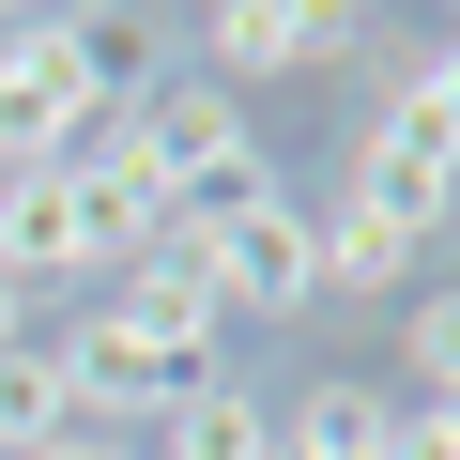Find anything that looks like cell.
Instances as JSON below:
<instances>
[{
  "label": "cell",
  "mask_w": 460,
  "mask_h": 460,
  "mask_svg": "<svg viewBox=\"0 0 460 460\" xmlns=\"http://www.w3.org/2000/svg\"><path fill=\"white\" fill-rule=\"evenodd\" d=\"M154 93V31L123 16H0V169H62Z\"/></svg>",
  "instance_id": "1"
},
{
  "label": "cell",
  "mask_w": 460,
  "mask_h": 460,
  "mask_svg": "<svg viewBox=\"0 0 460 460\" xmlns=\"http://www.w3.org/2000/svg\"><path fill=\"white\" fill-rule=\"evenodd\" d=\"M123 138H138V169H154V199H169V215H230V199H261V184H277V169H261L246 93H215V77L138 93V108H123Z\"/></svg>",
  "instance_id": "2"
},
{
  "label": "cell",
  "mask_w": 460,
  "mask_h": 460,
  "mask_svg": "<svg viewBox=\"0 0 460 460\" xmlns=\"http://www.w3.org/2000/svg\"><path fill=\"white\" fill-rule=\"evenodd\" d=\"M199 292H215V323H277V307H307L323 292V246H307V215L261 184V199H230V215H199Z\"/></svg>",
  "instance_id": "3"
},
{
  "label": "cell",
  "mask_w": 460,
  "mask_h": 460,
  "mask_svg": "<svg viewBox=\"0 0 460 460\" xmlns=\"http://www.w3.org/2000/svg\"><path fill=\"white\" fill-rule=\"evenodd\" d=\"M353 199L445 230V199H460V108H445L429 77H399V93L368 108V138H353Z\"/></svg>",
  "instance_id": "4"
},
{
  "label": "cell",
  "mask_w": 460,
  "mask_h": 460,
  "mask_svg": "<svg viewBox=\"0 0 460 460\" xmlns=\"http://www.w3.org/2000/svg\"><path fill=\"white\" fill-rule=\"evenodd\" d=\"M215 47V93H246V77H307V62H353L368 16H338V0H215L199 16Z\"/></svg>",
  "instance_id": "5"
},
{
  "label": "cell",
  "mask_w": 460,
  "mask_h": 460,
  "mask_svg": "<svg viewBox=\"0 0 460 460\" xmlns=\"http://www.w3.org/2000/svg\"><path fill=\"white\" fill-rule=\"evenodd\" d=\"M0 277H16V292H47V277H108L77 169H0Z\"/></svg>",
  "instance_id": "6"
},
{
  "label": "cell",
  "mask_w": 460,
  "mask_h": 460,
  "mask_svg": "<svg viewBox=\"0 0 460 460\" xmlns=\"http://www.w3.org/2000/svg\"><path fill=\"white\" fill-rule=\"evenodd\" d=\"M307 246H323V292H399L429 230H414V215H384V199H338V215H307Z\"/></svg>",
  "instance_id": "7"
},
{
  "label": "cell",
  "mask_w": 460,
  "mask_h": 460,
  "mask_svg": "<svg viewBox=\"0 0 460 460\" xmlns=\"http://www.w3.org/2000/svg\"><path fill=\"white\" fill-rule=\"evenodd\" d=\"M138 460H277V429H261L246 384H184V399L138 429Z\"/></svg>",
  "instance_id": "8"
},
{
  "label": "cell",
  "mask_w": 460,
  "mask_h": 460,
  "mask_svg": "<svg viewBox=\"0 0 460 460\" xmlns=\"http://www.w3.org/2000/svg\"><path fill=\"white\" fill-rule=\"evenodd\" d=\"M384 429H399V414H384L368 384H307V399L277 414V460H384Z\"/></svg>",
  "instance_id": "9"
},
{
  "label": "cell",
  "mask_w": 460,
  "mask_h": 460,
  "mask_svg": "<svg viewBox=\"0 0 460 460\" xmlns=\"http://www.w3.org/2000/svg\"><path fill=\"white\" fill-rule=\"evenodd\" d=\"M62 429H77V384H62L47 338H16V353H0V460H31V445H62Z\"/></svg>",
  "instance_id": "10"
},
{
  "label": "cell",
  "mask_w": 460,
  "mask_h": 460,
  "mask_svg": "<svg viewBox=\"0 0 460 460\" xmlns=\"http://www.w3.org/2000/svg\"><path fill=\"white\" fill-rule=\"evenodd\" d=\"M399 353H414V399H460V292H429Z\"/></svg>",
  "instance_id": "11"
},
{
  "label": "cell",
  "mask_w": 460,
  "mask_h": 460,
  "mask_svg": "<svg viewBox=\"0 0 460 460\" xmlns=\"http://www.w3.org/2000/svg\"><path fill=\"white\" fill-rule=\"evenodd\" d=\"M384 460H460V399H414V414L384 429Z\"/></svg>",
  "instance_id": "12"
},
{
  "label": "cell",
  "mask_w": 460,
  "mask_h": 460,
  "mask_svg": "<svg viewBox=\"0 0 460 460\" xmlns=\"http://www.w3.org/2000/svg\"><path fill=\"white\" fill-rule=\"evenodd\" d=\"M16 338H31V292H16V277H0V353H16Z\"/></svg>",
  "instance_id": "13"
},
{
  "label": "cell",
  "mask_w": 460,
  "mask_h": 460,
  "mask_svg": "<svg viewBox=\"0 0 460 460\" xmlns=\"http://www.w3.org/2000/svg\"><path fill=\"white\" fill-rule=\"evenodd\" d=\"M414 77H429V93H445V108H460V31H445V62H414Z\"/></svg>",
  "instance_id": "14"
},
{
  "label": "cell",
  "mask_w": 460,
  "mask_h": 460,
  "mask_svg": "<svg viewBox=\"0 0 460 460\" xmlns=\"http://www.w3.org/2000/svg\"><path fill=\"white\" fill-rule=\"evenodd\" d=\"M108 460H138V445H108Z\"/></svg>",
  "instance_id": "15"
},
{
  "label": "cell",
  "mask_w": 460,
  "mask_h": 460,
  "mask_svg": "<svg viewBox=\"0 0 460 460\" xmlns=\"http://www.w3.org/2000/svg\"><path fill=\"white\" fill-rule=\"evenodd\" d=\"M445 215H460V199H445Z\"/></svg>",
  "instance_id": "16"
}]
</instances>
